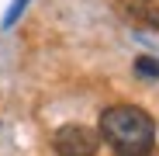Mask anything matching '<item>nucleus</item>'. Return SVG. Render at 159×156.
<instances>
[{
  "mask_svg": "<svg viewBox=\"0 0 159 156\" xmlns=\"http://www.w3.org/2000/svg\"><path fill=\"white\" fill-rule=\"evenodd\" d=\"M135 69H139L142 76H156V80H159V59L142 56V59H135Z\"/></svg>",
  "mask_w": 159,
  "mask_h": 156,
  "instance_id": "4",
  "label": "nucleus"
},
{
  "mask_svg": "<svg viewBox=\"0 0 159 156\" xmlns=\"http://www.w3.org/2000/svg\"><path fill=\"white\" fill-rule=\"evenodd\" d=\"M52 146L59 156H93L100 149V132H93L87 125H62L52 135Z\"/></svg>",
  "mask_w": 159,
  "mask_h": 156,
  "instance_id": "2",
  "label": "nucleus"
},
{
  "mask_svg": "<svg viewBox=\"0 0 159 156\" xmlns=\"http://www.w3.org/2000/svg\"><path fill=\"white\" fill-rule=\"evenodd\" d=\"M104 142H111L118 149V156H149L156 146V121L149 111L135 108V104H118L100 115V128Z\"/></svg>",
  "mask_w": 159,
  "mask_h": 156,
  "instance_id": "1",
  "label": "nucleus"
},
{
  "mask_svg": "<svg viewBox=\"0 0 159 156\" xmlns=\"http://www.w3.org/2000/svg\"><path fill=\"white\" fill-rule=\"evenodd\" d=\"M125 11L135 17L139 24H145V28H159V7L149 4V0H128Z\"/></svg>",
  "mask_w": 159,
  "mask_h": 156,
  "instance_id": "3",
  "label": "nucleus"
},
{
  "mask_svg": "<svg viewBox=\"0 0 159 156\" xmlns=\"http://www.w3.org/2000/svg\"><path fill=\"white\" fill-rule=\"evenodd\" d=\"M24 4H28V0H17V4H14V7H11V14H7V17H4V28H11V24H14V17H17V14H21V11H24Z\"/></svg>",
  "mask_w": 159,
  "mask_h": 156,
  "instance_id": "5",
  "label": "nucleus"
}]
</instances>
